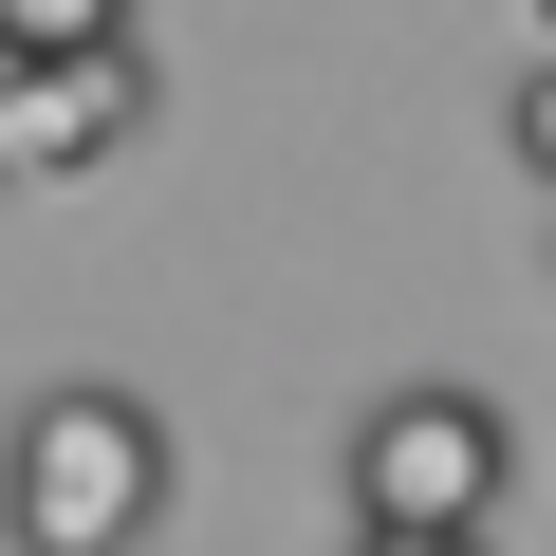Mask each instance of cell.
<instances>
[{
    "label": "cell",
    "instance_id": "obj_1",
    "mask_svg": "<svg viewBox=\"0 0 556 556\" xmlns=\"http://www.w3.org/2000/svg\"><path fill=\"white\" fill-rule=\"evenodd\" d=\"M167 501H186V445L112 371H56L20 427H0V538H20V556H149Z\"/></svg>",
    "mask_w": 556,
    "mask_h": 556
},
{
    "label": "cell",
    "instance_id": "obj_2",
    "mask_svg": "<svg viewBox=\"0 0 556 556\" xmlns=\"http://www.w3.org/2000/svg\"><path fill=\"white\" fill-rule=\"evenodd\" d=\"M501 482H519V427H501V390H390L371 427H353V538H482L501 519Z\"/></svg>",
    "mask_w": 556,
    "mask_h": 556
},
{
    "label": "cell",
    "instance_id": "obj_3",
    "mask_svg": "<svg viewBox=\"0 0 556 556\" xmlns=\"http://www.w3.org/2000/svg\"><path fill=\"white\" fill-rule=\"evenodd\" d=\"M149 112H167L149 38H112V56H56V75H0V186H93V167H112Z\"/></svg>",
    "mask_w": 556,
    "mask_h": 556
},
{
    "label": "cell",
    "instance_id": "obj_4",
    "mask_svg": "<svg viewBox=\"0 0 556 556\" xmlns=\"http://www.w3.org/2000/svg\"><path fill=\"white\" fill-rule=\"evenodd\" d=\"M112 38H149L130 0H0V75H56V56H112Z\"/></svg>",
    "mask_w": 556,
    "mask_h": 556
},
{
    "label": "cell",
    "instance_id": "obj_5",
    "mask_svg": "<svg viewBox=\"0 0 556 556\" xmlns=\"http://www.w3.org/2000/svg\"><path fill=\"white\" fill-rule=\"evenodd\" d=\"M353 556H482V538H353Z\"/></svg>",
    "mask_w": 556,
    "mask_h": 556
}]
</instances>
